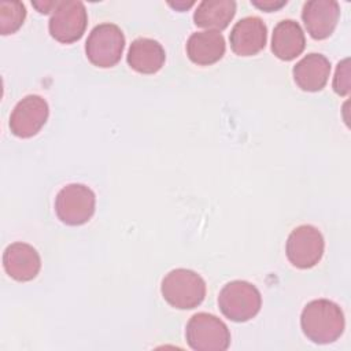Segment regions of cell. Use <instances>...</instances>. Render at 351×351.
<instances>
[{
	"label": "cell",
	"instance_id": "7a4b0ae2",
	"mask_svg": "<svg viewBox=\"0 0 351 351\" xmlns=\"http://www.w3.org/2000/svg\"><path fill=\"white\" fill-rule=\"evenodd\" d=\"M160 292L170 306L180 310H191L203 302L206 282L196 271L180 267L163 277Z\"/></svg>",
	"mask_w": 351,
	"mask_h": 351
},
{
	"label": "cell",
	"instance_id": "5b68a950",
	"mask_svg": "<svg viewBox=\"0 0 351 351\" xmlns=\"http://www.w3.org/2000/svg\"><path fill=\"white\" fill-rule=\"evenodd\" d=\"M125 37L119 26L100 23L92 29L85 43V52L89 62L97 67H112L122 56Z\"/></svg>",
	"mask_w": 351,
	"mask_h": 351
},
{
	"label": "cell",
	"instance_id": "3957f363",
	"mask_svg": "<svg viewBox=\"0 0 351 351\" xmlns=\"http://www.w3.org/2000/svg\"><path fill=\"white\" fill-rule=\"evenodd\" d=\"M262 304L261 292L248 281L234 280L223 285L218 296L221 313L234 322H245L254 318Z\"/></svg>",
	"mask_w": 351,
	"mask_h": 351
},
{
	"label": "cell",
	"instance_id": "8992f818",
	"mask_svg": "<svg viewBox=\"0 0 351 351\" xmlns=\"http://www.w3.org/2000/svg\"><path fill=\"white\" fill-rule=\"evenodd\" d=\"M95 204L96 197L90 188L84 184H69L56 195L55 213L63 223L77 226L90 219Z\"/></svg>",
	"mask_w": 351,
	"mask_h": 351
},
{
	"label": "cell",
	"instance_id": "e0dca14e",
	"mask_svg": "<svg viewBox=\"0 0 351 351\" xmlns=\"http://www.w3.org/2000/svg\"><path fill=\"white\" fill-rule=\"evenodd\" d=\"M234 14L236 1L233 0H203L193 14V21L199 27L219 32L230 23Z\"/></svg>",
	"mask_w": 351,
	"mask_h": 351
},
{
	"label": "cell",
	"instance_id": "9a60e30c",
	"mask_svg": "<svg viewBox=\"0 0 351 351\" xmlns=\"http://www.w3.org/2000/svg\"><path fill=\"white\" fill-rule=\"evenodd\" d=\"M304 45V33L296 21L284 19L274 26L271 36V51L278 59H295L303 52Z\"/></svg>",
	"mask_w": 351,
	"mask_h": 351
},
{
	"label": "cell",
	"instance_id": "8fae6325",
	"mask_svg": "<svg viewBox=\"0 0 351 351\" xmlns=\"http://www.w3.org/2000/svg\"><path fill=\"white\" fill-rule=\"evenodd\" d=\"M340 5L335 0H310L302 10V19L308 34L315 40L329 37L339 21Z\"/></svg>",
	"mask_w": 351,
	"mask_h": 351
},
{
	"label": "cell",
	"instance_id": "7c38bea8",
	"mask_svg": "<svg viewBox=\"0 0 351 351\" xmlns=\"http://www.w3.org/2000/svg\"><path fill=\"white\" fill-rule=\"evenodd\" d=\"M3 266L11 278L22 282L30 281L41 269V258L34 247L18 241L4 250Z\"/></svg>",
	"mask_w": 351,
	"mask_h": 351
},
{
	"label": "cell",
	"instance_id": "ba28073f",
	"mask_svg": "<svg viewBox=\"0 0 351 351\" xmlns=\"http://www.w3.org/2000/svg\"><path fill=\"white\" fill-rule=\"evenodd\" d=\"M324 248L325 243L321 232L313 225H300L289 233L285 252L295 267L310 269L321 261Z\"/></svg>",
	"mask_w": 351,
	"mask_h": 351
},
{
	"label": "cell",
	"instance_id": "44dd1931",
	"mask_svg": "<svg viewBox=\"0 0 351 351\" xmlns=\"http://www.w3.org/2000/svg\"><path fill=\"white\" fill-rule=\"evenodd\" d=\"M33 5L38 10L41 14H48L49 11H53L58 5V1H33Z\"/></svg>",
	"mask_w": 351,
	"mask_h": 351
},
{
	"label": "cell",
	"instance_id": "4fadbf2b",
	"mask_svg": "<svg viewBox=\"0 0 351 351\" xmlns=\"http://www.w3.org/2000/svg\"><path fill=\"white\" fill-rule=\"evenodd\" d=\"M296 85L306 92L321 90L330 74V62L321 53H308L302 58L292 70Z\"/></svg>",
	"mask_w": 351,
	"mask_h": 351
},
{
	"label": "cell",
	"instance_id": "ac0fdd59",
	"mask_svg": "<svg viewBox=\"0 0 351 351\" xmlns=\"http://www.w3.org/2000/svg\"><path fill=\"white\" fill-rule=\"evenodd\" d=\"M26 8L21 1L0 3V33L3 36L15 33L25 21Z\"/></svg>",
	"mask_w": 351,
	"mask_h": 351
},
{
	"label": "cell",
	"instance_id": "ffe728a7",
	"mask_svg": "<svg viewBox=\"0 0 351 351\" xmlns=\"http://www.w3.org/2000/svg\"><path fill=\"white\" fill-rule=\"evenodd\" d=\"M251 3H252L255 7H258V8L263 10V11L270 12V11L278 10V8H281L282 5H285V4H287V0H251Z\"/></svg>",
	"mask_w": 351,
	"mask_h": 351
},
{
	"label": "cell",
	"instance_id": "2e32d148",
	"mask_svg": "<svg viewBox=\"0 0 351 351\" xmlns=\"http://www.w3.org/2000/svg\"><path fill=\"white\" fill-rule=\"evenodd\" d=\"M166 59L163 47L147 37L136 38L128 51L129 66L141 74H154L162 69Z\"/></svg>",
	"mask_w": 351,
	"mask_h": 351
},
{
	"label": "cell",
	"instance_id": "5bb4252c",
	"mask_svg": "<svg viewBox=\"0 0 351 351\" xmlns=\"http://www.w3.org/2000/svg\"><path fill=\"white\" fill-rule=\"evenodd\" d=\"M225 53V38L217 30L192 33L186 41L188 58L200 66L218 62Z\"/></svg>",
	"mask_w": 351,
	"mask_h": 351
},
{
	"label": "cell",
	"instance_id": "277c9868",
	"mask_svg": "<svg viewBox=\"0 0 351 351\" xmlns=\"http://www.w3.org/2000/svg\"><path fill=\"white\" fill-rule=\"evenodd\" d=\"M185 337L192 350L225 351L230 344V332L223 321L208 313H196L186 324Z\"/></svg>",
	"mask_w": 351,
	"mask_h": 351
},
{
	"label": "cell",
	"instance_id": "d6986e66",
	"mask_svg": "<svg viewBox=\"0 0 351 351\" xmlns=\"http://www.w3.org/2000/svg\"><path fill=\"white\" fill-rule=\"evenodd\" d=\"M333 89L340 96L350 93V59L346 58L339 62L333 77Z\"/></svg>",
	"mask_w": 351,
	"mask_h": 351
},
{
	"label": "cell",
	"instance_id": "52a82bcc",
	"mask_svg": "<svg viewBox=\"0 0 351 351\" xmlns=\"http://www.w3.org/2000/svg\"><path fill=\"white\" fill-rule=\"evenodd\" d=\"M88 23L86 8L80 0L58 1L48 22L51 36L63 44H70L82 37Z\"/></svg>",
	"mask_w": 351,
	"mask_h": 351
},
{
	"label": "cell",
	"instance_id": "6da1fadb",
	"mask_svg": "<svg viewBox=\"0 0 351 351\" xmlns=\"http://www.w3.org/2000/svg\"><path fill=\"white\" fill-rule=\"evenodd\" d=\"M344 314L339 304L328 299L308 302L300 315L304 336L317 344L336 341L344 330Z\"/></svg>",
	"mask_w": 351,
	"mask_h": 351
},
{
	"label": "cell",
	"instance_id": "30bf717a",
	"mask_svg": "<svg viewBox=\"0 0 351 351\" xmlns=\"http://www.w3.org/2000/svg\"><path fill=\"white\" fill-rule=\"evenodd\" d=\"M267 40V29L259 16H245L234 23L229 34L230 48L239 56H252L261 52Z\"/></svg>",
	"mask_w": 351,
	"mask_h": 351
},
{
	"label": "cell",
	"instance_id": "9c48e42d",
	"mask_svg": "<svg viewBox=\"0 0 351 351\" xmlns=\"http://www.w3.org/2000/svg\"><path fill=\"white\" fill-rule=\"evenodd\" d=\"M48 103L38 95H27L16 103L10 117V129L16 137L27 138L40 132L48 118Z\"/></svg>",
	"mask_w": 351,
	"mask_h": 351
},
{
	"label": "cell",
	"instance_id": "7402d4cb",
	"mask_svg": "<svg viewBox=\"0 0 351 351\" xmlns=\"http://www.w3.org/2000/svg\"><path fill=\"white\" fill-rule=\"evenodd\" d=\"M171 7H174L176 10H185V8H189L191 5H193V1H189V3H185V1H176V3H169Z\"/></svg>",
	"mask_w": 351,
	"mask_h": 351
}]
</instances>
